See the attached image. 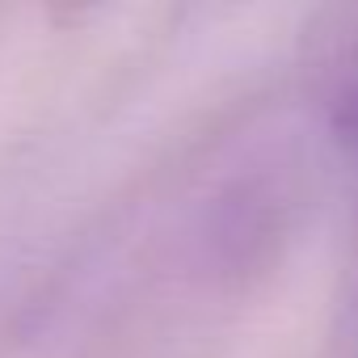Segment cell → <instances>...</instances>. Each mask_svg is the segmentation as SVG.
<instances>
[{
  "mask_svg": "<svg viewBox=\"0 0 358 358\" xmlns=\"http://www.w3.org/2000/svg\"><path fill=\"white\" fill-rule=\"evenodd\" d=\"M354 299H358V262H354Z\"/></svg>",
  "mask_w": 358,
  "mask_h": 358,
  "instance_id": "277c9868",
  "label": "cell"
},
{
  "mask_svg": "<svg viewBox=\"0 0 358 358\" xmlns=\"http://www.w3.org/2000/svg\"><path fill=\"white\" fill-rule=\"evenodd\" d=\"M299 59L320 93L358 85V5H324L303 22Z\"/></svg>",
  "mask_w": 358,
  "mask_h": 358,
  "instance_id": "7a4b0ae2",
  "label": "cell"
},
{
  "mask_svg": "<svg viewBox=\"0 0 358 358\" xmlns=\"http://www.w3.org/2000/svg\"><path fill=\"white\" fill-rule=\"evenodd\" d=\"M308 203L303 164L287 152H253L224 169L190 207L182 232L186 270L228 295H245L282 262Z\"/></svg>",
  "mask_w": 358,
  "mask_h": 358,
  "instance_id": "6da1fadb",
  "label": "cell"
},
{
  "mask_svg": "<svg viewBox=\"0 0 358 358\" xmlns=\"http://www.w3.org/2000/svg\"><path fill=\"white\" fill-rule=\"evenodd\" d=\"M329 139L358 169V85H345L329 97Z\"/></svg>",
  "mask_w": 358,
  "mask_h": 358,
  "instance_id": "3957f363",
  "label": "cell"
}]
</instances>
